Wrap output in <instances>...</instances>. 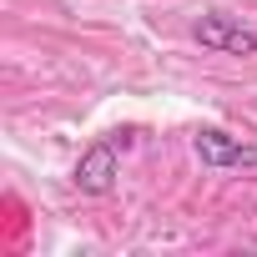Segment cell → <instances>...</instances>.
Here are the masks:
<instances>
[{
	"label": "cell",
	"instance_id": "6da1fadb",
	"mask_svg": "<svg viewBox=\"0 0 257 257\" xmlns=\"http://www.w3.org/2000/svg\"><path fill=\"white\" fill-rule=\"evenodd\" d=\"M132 147V132H116V137H101L96 147H86L81 152V162H76V187L86 192V197H101V192H111L116 187V172H121V152Z\"/></svg>",
	"mask_w": 257,
	"mask_h": 257
},
{
	"label": "cell",
	"instance_id": "7a4b0ae2",
	"mask_svg": "<svg viewBox=\"0 0 257 257\" xmlns=\"http://www.w3.org/2000/svg\"><path fill=\"white\" fill-rule=\"evenodd\" d=\"M192 152L202 157V167H217V172H227V167H257V147L252 142H237L227 132H212V126L192 137Z\"/></svg>",
	"mask_w": 257,
	"mask_h": 257
},
{
	"label": "cell",
	"instance_id": "3957f363",
	"mask_svg": "<svg viewBox=\"0 0 257 257\" xmlns=\"http://www.w3.org/2000/svg\"><path fill=\"white\" fill-rule=\"evenodd\" d=\"M192 36L207 46V51H222V56H257V31L227 21V16H202L192 26Z\"/></svg>",
	"mask_w": 257,
	"mask_h": 257
}]
</instances>
